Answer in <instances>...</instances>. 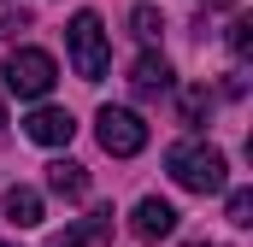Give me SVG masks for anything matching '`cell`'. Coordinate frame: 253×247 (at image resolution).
Returning a JSON list of instances; mask_svg holds the SVG:
<instances>
[{
	"label": "cell",
	"mask_w": 253,
	"mask_h": 247,
	"mask_svg": "<svg viewBox=\"0 0 253 247\" xmlns=\"http://www.w3.org/2000/svg\"><path fill=\"white\" fill-rule=\"evenodd\" d=\"M165 171H171V183L189 188V194H218V188L230 183L224 153H218V147H206V141H177V147L165 153Z\"/></svg>",
	"instance_id": "1"
},
{
	"label": "cell",
	"mask_w": 253,
	"mask_h": 247,
	"mask_svg": "<svg viewBox=\"0 0 253 247\" xmlns=\"http://www.w3.org/2000/svg\"><path fill=\"white\" fill-rule=\"evenodd\" d=\"M65 47H71V65H77L83 82H100V77H106L112 47H106V24H100L94 12H77V18L65 24Z\"/></svg>",
	"instance_id": "2"
},
{
	"label": "cell",
	"mask_w": 253,
	"mask_h": 247,
	"mask_svg": "<svg viewBox=\"0 0 253 247\" xmlns=\"http://www.w3.org/2000/svg\"><path fill=\"white\" fill-rule=\"evenodd\" d=\"M53 82H59L53 53H42V47H12V59H6V88H12L18 100H47Z\"/></svg>",
	"instance_id": "3"
},
{
	"label": "cell",
	"mask_w": 253,
	"mask_h": 247,
	"mask_svg": "<svg viewBox=\"0 0 253 247\" xmlns=\"http://www.w3.org/2000/svg\"><path fill=\"white\" fill-rule=\"evenodd\" d=\"M94 135H100V147H106L112 159H135V153L147 147V124H141V112H129V106H100Z\"/></svg>",
	"instance_id": "4"
},
{
	"label": "cell",
	"mask_w": 253,
	"mask_h": 247,
	"mask_svg": "<svg viewBox=\"0 0 253 247\" xmlns=\"http://www.w3.org/2000/svg\"><path fill=\"white\" fill-rule=\"evenodd\" d=\"M24 135H30L36 147H65V141L77 135V118H71L65 106H36V112L24 118Z\"/></svg>",
	"instance_id": "5"
},
{
	"label": "cell",
	"mask_w": 253,
	"mask_h": 247,
	"mask_svg": "<svg viewBox=\"0 0 253 247\" xmlns=\"http://www.w3.org/2000/svg\"><path fill=\"white\" fill-rule=\"evenodd\" d=\"M129 230H135L141 242H165V236L177 230V206H171V200H159V194H147V200L129 212Z\"/></svg>",
	"instance_id": "6"
},
{
	"label": "cell",
	"mask_w": 253,
	"mask_h": 247,
	"mask_svg": "<svg viewBox=\"0 0 253 247\" xmlns=\"http://www.w3.org/2000/svg\"><path fill=\"white\" fill-rule=\"evenodd\" d=\"M0 212H6V224H12V230H36V224L47 218L42 194H36V188H24V183H12L6 194H0Z\"/></svg>",
	"instance_id": "7"
},
{
	"label": "cell",
	"mask_w": 253,
	"mask_h": 247,
	"mask_svg": "<svg viewBox=\"0 0 253 247\" xmlns=\"http://www.w3.org/2000/svg\"><path fill=\"white\" fill-rule=\"evenodd\" d=\"M129 88H135L141 100H153V94H171V65L159 59V53H141V59L129 65Z\"/></svg>",
	"instance_id": "8"
},
{
	"label": "cell",
	"mask_w": 253,
	"mask_h": 247,
	"mask_svg": "<svg viewBox=\"0 0 253 247\" xmlns=\"http://www.w3.org/2000/svg\"><path fill=\"white\" fill-rule=\"evenodd\" d=\"M112 224H118V218H112V206H100V212H88L83 224H71L65 236H53V247H100L106 236H112Z\"/></svg>",
	"instance_id": "9"
},
{
	"label": "cell",
	"mask_w": 253,
	"mask_h": 247,
	"mask_svg": "<svg viewBox=\"0 0 253 247\" xmlns=\"http://www.w3.org/2000/svg\"><path fill=\"white\" fill-rule=\"evenodd\" d=\"M47 188H53L59 200H83V194H88V171H83L77 159H53V165H47Z\"/></svg>",
	"instance_id": "10"
},
{
	"label": "cell",
	"mask_w": 253,
	"mask_h": 247,
	"mask_svg": "<svg viewBox=\"0 0 253 247\" xmlns=\"http://www.w3.org/2000/svg\"><path fill=\"white\" fill-rule=\"evenodd\" d=\"M129 24H135V36H141V41H159V30H165V18H159L153 6H135V12H129Z\"/></svg>",
	"instance_id": "11"
},
{
	"label": "cell",
	"mask_w": 253,
	"mask_h": 247,
	"mask_svg": "<svg viewBox=\"0 0 253 247\" xmlns=\"http://www.w3.org/2000/svg\"><path fill=\"white\" fill-rule=\"evenodd\" d=\"M230 53H236V59L253 53V18H236V24H230Z\"/></svg>",
	"instance_id": "12"
},
{
	"label": "cell",
	"mask_w": 253,
	"mask_h": 247,
	"mask_svg": "<svg viewBox=\"0 0 253 247\" xmlns=\"http://www.w3.org/2000/svg\"><path fill=\"white\" fill-rule=\"evenodd\" d=\"M224 218H230V224H242V230L253 224V194H248V188H236V194H230V212H224Z\"/></svg>",
	"instance_id": "13"
},
{
	"label": "cell",
	"mask_w": 253,
	"mask_h": 247,
	"mask_svg": "<svg viewBox=\"0 0 253 247\" xmlns=\"http://www.w3.org/2000/svg\"><path fill=\"white\" fill-rule=\"evenodd\" d=\"M206 106H212V94H206V88H189V94H183V124H200Z\"/></svg>",
	"instance_id": "14"
},
{
	"label": "cell",
	"mask_w": 253,
	"mask_h": 247,
	"mask_svg": "<svg viewBox=\"0 0 253 247\" xmlns=\"http://www.w3.org/2000/svg\"><path fill=\"white\" fill-rule=\"evenodd\" d=\"M224 6H236V0H200V12H224Z\"/></svg>",
	"instance_id": "15"
},
{
	"label": "cell",
	"mask_w": 253,
	"mask_h": 247,
	"mask_svg": "<svg viewBox=\"0 0 253 247\" xmlns=\"http://www.w3.org/2000/svg\"><path fill=\"white\" fill-rule=\"evenodd\" d=\"M0 129H6V106H0Z\"/></svg>",
	"instance_id": "16"
},
{
	"label": "cell",
	"mask_w": 253,
	"mask_h": 247,
	"mask_svg": "<svg viewBox=\"0 0 253 247\" xmlns=\"http://www.w3.org/2000/svg\"><path fill=\"white\" fill-rule=\"evenodd\" d=\"M189 247H212V242H189Z\"/></svg>",
	"instance_id": "17"
}]
</instances>
